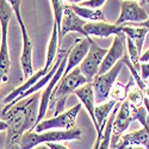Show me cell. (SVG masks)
I'll use <instances>...</instances> for the list:
<instances>
[{
	"instance_id": "1f68e13d",
	"label": "cell",
	"mask_w": 149,
	"mask_h": 149,
	"mask_svg": "<svg viewBox=\"0 0 149 149\" xmlns=\"http://www.w3.org/2000/svg\"><path fill=\"white\" fill-rule=\"evenodd\" d=\"M4 149H19L18 147H4Z\"/></svg>"
},
{
	"instance_id": "9c48e42d",
	"label": "cell",
	"mask_w": 149,
	"mask_h": 149,
	"mask_svg": "<svg viewBox=\"0 0 149 149\" xmlns=\"http://www.w3.org/2000/svg\"><path fill=\"white\" fill-rule=\"evenodd\" d=\"M149 15L144 8L139 4V1L125 0L120 1V13L118 19L115 22L116 26H125L129 24H139L148 19Z\"/></svg>"
},
{
	"instance_id": "8fae6325",
	"label": "cell",
	"mask_w": 149,
	"mask_h": 149,
	"mask_svg": "<svg viewBox=\"0 0 149 149\" xmlns=\"http://www.w3.org/2000/svg\"><path fill=\"white\" fill-rule=\"evenodd\" d=\"M125 38L127 37L124 33L115 36L112 43H111V47L107 49V53H106L105 57L103 58V62H102L100 68H99L97 75H102V74L107 73L118 61L122 60L124 54L127 53V50H125Z\"/></svg>"
},
{
	"instance_id": "9a60e30c",
	"label": "cell",
	"mask_w": 149,
	"mask_h": 149,
	"mask_svg": "<svg viewBox=\"0 0 149 149\" xmlns=\"http://www.w3.org/2000/svg\"><path fill=\"white\" fill-rule=\"evenodd\" d=\"M73 94H75L79 98L80 104L86 109L87 113L90 115V118L93 122V125H94V128L97 130V134L102 132L100 129H99V127H98V124H97L95 116H94L95 103H94V91H93V87H92V84L91 82H87V84L80 86L79 88H77L75 91H74Z\"/></svg>"
},
{
	"instance_id": "ba28073f",
	"label": "cell",
	"mask_w": 149,
	"mask_h": 149,
	"mask_svg": "<svg viewBox=\"0 0 149 149\" xmlns=\"http://www.w3.org/2000/svg\"><path fill=\"white\" fill-rule=\"evenodd\" d=\"M106 53H107V49L100 48L92 40L91 45H90V50L79 66L80 73L88 82H92L94 77L98 74V70L100 68V65H102L103 58L105 57Z\"/></svg>"
},
{
	"instance_id": "ac0fdd59",
	"label": "cell",
	"mask_w": 149,
	"mask_h": 149,
	"mask_svg": "<svg viewBox=\"0 0 149 149\" xmlns=\"http://www.w3.org/2000/svg\"><path fill=\"white\" fill-rule=\"evenodd\" d=\"M48 72H49V70H47V69H44V68L40 69L38 72H36L31 78H29L26 81H24V84H23L22 86H19V87L15 88V90L12 91L11 93H8V94L3 99V100H1L3 105L5 106V105H7V104L12 103L13 100H16V99H17L18 97H20L23 93H25L28 90H30V88L32 87V86H33L35 84L38 82L43 77H45L47 74H48Z\"/></svg>"
},
{
	"instance_id": "d6986e66",
	"label": "cell",
	"mask_w": 149,
	"mask_h": 149,
	"mask_svg": "<svg viewBox=\"0 0 149 149\" xmlns=\"http://www.w3.org/2000/svg\"><path fill=\"white\" fill-rule=\"evenodd\" d=\"M58 32L60 29L57 28V25L54 23L53 24V30H52V36H50V41H49L48 48H47V56H45V65H44V69L49 70L50 67L53 66V63L56 60L57 53L60 50V41H58Z\"/></svg>"
},
{
	"instance_id": "277c9868",
	"label": "cell",
	"mask_w": 149,
	"mask_h": 149,
	"mask_svg": "<svg viewBox=\"0 0 149 149\" xmlns=\"http://www.w3.org/2000/svg\"><path fill=\"white\" fill-rule=\"evenodd\" d=\"M13 10L8 1L0 0V29H1V43H0V85L8 81V73L11 67L10 52L7 45V31Z\"/></svg>"
},
{
	"instance_id": "7a4b0ae2",
	"label": "cell",
	"mask_w": 149,
	"mask_h": 149,
	"mask_svg": "<svg viewBox=\"0 0 149 149\" xmlns=\"http://www.w3.org/2000/svg\"><path fill=\"white\" fill-rule=\"evenodd\" d=\"M88 81L84 78L80 73L79 67L73 69L68 75L62 77L61 80L57 82L55 88L52 92L50 100H49L48 110L50 111L53 117H56L66 111V102L70 94L74 93L77 88L80 86L87 84Z\"/></svg>"
},
{
	"instance_id": "7c38bea8",
	"label": "cell",
	"mask_w": 149,
	"mask_h": 149,
	"mask_svg": "<svg viewBox=\"0 0 149 149\" xmlns=\"http://www.w3.org/2000/svg\"><path fill=\"white\" fill-rule=\"evenodd\" d=\"M88 22H86L84 19H81L79 16H77L74 13V11L72 10L70 5L67 4V1H65V7H63V16H62V22H61V28H60V32H58V41L60 44L63 40V37L72 31H77L80 32L81 35H84L85 37H87L84 31V26L87 24Z\"/></svg>"
},
{
	"instance_id": "3957f363",
	"label": "cell",
	"mask_w": 149,
	"mask_h": 149,
	"mask_svg": "<svg viewBox=\"0 0 149 149\" xmlns=\"http://www.w3.org/2000/svg\"><path fill=\"white\" fill-rule=\"evenodd\" d=\"M80 141L81 131L79 128H73L70 130H50L44 132H25L20 139L19 149H33L42 143H60L63 141Z\"/></svg>"
},
{
	"instance_id": "5b68a950",
	"label": "cell",
	"mask_w": 149,
	"mask_h": 149,
	"mask_svg": "<svg viewBox=\"0 0 149 149\" xmlns=\"http://www.w3.org/2000/svg\"><path fill=\"white\" fill-rule=\"evenodd\" d=\"M8 3L11 5L12 10H13V13L17 17L19 28L22 31L23 49H22V55H20V66H22V70H23L24 81H26L29 78H31L35 74V69H33V65H32V42H31L29 33H28L25 23L23 20L22 13H20L22 1H19V0H11Z\"/></svg>"
},
{
	"instance_id": "ffe728a7",
	"label": "cell",
	"mask_w": 149,
	"mask_h": 149,
	"mask_svg": "<svg viewBox=\"0 0 149 149\" xmlns=\"http://www.w3.org/2000/svg\"><path fill=\"white\" fill-rule=\"evenodd\" d=\"M149 31L143 29V28H136V26H123V33L125 35V37L130 38L135 45H136V49L140 54V56L142 55V49H143V45H144V40H146V36Z\"/></svg>"
},
{
	"instance_id": "f546056e",
	"label": "cell",
	"mask_w": 149,
	"mask_h": 149,
	"mask_svg": "<svg viewBox=\"0 0 149 149\" xmlns=\"http://www.w3.org/2000/svg\"><path fill=\"white\" fill-rule=\"evenodd\" d=\"M124 149H146V148H143V147H127Z\"/></svg>"
},
{
	"instance_id": "f1b7e54d",
	"label": "cell",
	"mask_w": 149,
	"mask_h": 149,
	"mask_svg": "<svg viewBox=\"0 0 149 149\" xmlns=\"http://www.w3.org/2000/svg\"><path fill=\"white\" fill-rule=\"evenodd\" d=\"M7 130V124L5 120L0 119V131H6Z\"/></svg>"
},
{
	"instance_id": "30bf717a",
	"label": "cell",
	"mask_w": 149,
	"mask_h": 149,
	"mask_svg": "<svg viewBox=\"0 0 149 149\" xmlns=\"http://www.w3.org/2000/svg\"><path fill=\"white\" fill-rule=\"evenodd\" d=\"M132 122V117H131V106L129 104L128 100H124L123 103H120L118 111L116 113L113 124H112V130H111V144L110 148L113 149L117 143L119 142L122 135L124 134V131H127V129L129 128L130 123Z\"/></svg>"
},
{
	"instance_id": "d6a6232c",
	"label": "cell",
	"mask_w": 149,
	"mask_h": 149,
	"mask_svg": "<svg viewBox=\"0 0 149 149\" xmlns=\"http://www.w3.org/2000/svg\"><path fill=\"white\" fill-rule=\"evenodd\" d=\"M3 107H4L3 103H0V115H1V111H3Z\"/></svg>"
},
{
	"instance_id": "52a82bcc",
	"label": "cell",
	"mask_w": 149,
	"mask_h": 149,
	"mask_svg": "<svg viewBox=\"0 0 149 149\" xmlns=\"http://www.w3.org/2000/svg\"><path fill=\"white\" fill-rule=\"evenodd\" d=\"M82 105L77 104L72 109L65 111L63 113H61L56 117L47 118L41 120L37 125L35 127L33 131L35 132H44V131H50V130H70L75 128V120L77 117L80 112Z\"/></svg>"
},
{
	"instance_id": "d4e9b609",
	"label": "cell",
	"mask_w": 149,
	"mask_h": 149,
	"mask_svg": "<svg viewBox=\"0 0 149 149\" xmlns=\"http://www.w3.org/2000/svg\"><path fill=\"white\" fill-rule=\"evenodd\" d=\"M125 42H127V54H128L130 63L140 73V65H141L140 63V54L137 52V49H136V45L130 38H128V37L125 38Z\"/></svg>"
},
{
	"instance_id": "484cf974",
	"label": "cell",
	"mask_w": 149,
	"mask_h": 149,
	"mask_svg": "<svg viewBox=\"0 0 149 149\" xmlns=\"http://www.w3.org/2000/svg\"><path fill=\"white\" fill-rule=\"evenodd\" d=\"M105 3V0H85V1H80L78 5L80 7H86L91 10H100V7Z\"/></svg>"
},
{
	"instance_id": "44dd1931",
	"label": "cell",
	"mask_w": 149,
	"mask_h": 149,
	"mask_svg": "<svg viewBox=\"0 0 149 149\" xmlns=\"http://www.w3.org/2000/svg\"><path fill=\"white\" fill-rule=\"evenodd\" d=\"M68 4V3H67ZM74 13L79 16L84 20H92V22H103L106 23L105 15L102 10H91L86 7H80L78 4H69Z\"/></svg>"
},
{
	"instance_id": "2e32d148",
	"label": "cell",
	"mask_w": 149,
	"mask_h": 149,
	"mask_svg": "<svg viewBox=\"0 0 149 149\" xmlns=\"http://www.w3.org/2000/svg\"><path fill=\"white\" fill-rule=\"evenodd\" d=\"M84 31L87 37H110L123 33V26H116L115 24L103 22H88L84 26Z\"/></svg>"
},
{
	"instance_id": "5bb4252c",
	"label": "cell",
	"mask_w": 149,
	"mask_h": 149,
	"mask_svg": "<svg viewBox=\"0 0 149 149\" xmlns=\"http://www.w3.org/2000/svg\"><path fill=\"white\" fill-rule=\"evenodd\" d=\"M68 56V55H67ZM67 56L62 60V62L60 63L56 73L54 74V77L52 78V80L48 82V85L44 87L43 92L41 93V99H40V110H38V118H37V124H38L41 120L44 119L45 115H47V111H48V105H49V100H50V95L53 90L55 88V86L57 85V82L61 80L62 75L65 73L66 69V65H67ZM36 124V125H37Z\"/></svg>"
},
{
	"instance_id": "8992f818",
	"label": "cell",
	"mask_w": 149,
	"mask_h": 149,
	"mask_svg": "<svg viewBox=\"0 0 149 149\" xmlns=\"http://www.w3.org/2000/svg\"><path fill=\"white\" fill-rule=\"evenodd\" d=\"M123 67H124V63L120 60L107 73L94 77L91 84L94 91L95 105H100L107 102V99L110 98V91L112 88V86L117 82V78L119 75L120 70L123 69Z\"/></svg>"
},
{
	"instance_id": "4dcf8cb0",
	"label": "cell",
	"mask_w": 149,
	"mask_h": 149,
	"mask_svg": "<svg viewBox=\"0 0 149 149\" xmlns=\"http://www.w3.org/2000/svg\"><path fill=\"white\" fill-rule=\"evenodd\" d=\"M33 149H49L47 146H37V147H35Z\"/></svg>"
},
{
	"instance_id": "4fadbf2b",
	"label": "cell",
	"mask_w": 149,
	"mask_h": 149,
	"mask_svg": "<svg viewBox=\"0 0 149 149\" xmlns=\"http://www.w3.org/2000/svg\"><path fill=\"white\" fill-rule=\"evenodd\" d=\"M91 42H92L91 37H85L84 40H81V38L75 40V42L70 45V50L67 56L66 69H65V73L62 77L68 75L73 69H75L80 66L82 60L85 58V56L87 55V53L90 50Z\"/></svg>"
},
{
	"instance_id": "603a6c76",
	"label": "cell",
	"mask_w": 149,
	"mask_h": 149,
	"mask_svg": "<svg viewBox=\"0 0 149 149\" xmlns=\"http://www.w3.org/2000/svg\"><path fill=\"white\" fill-rule=\"evenodd\" d=\"M127 100L129 102V104L131 106H135V107H141L143 106V100H144V95L142 93V91L136 86L134 79H132V82L130 85V87L128 90V93H127Z\"/></svg>"
},
{
	"instance_id": "e0dca14e",
	"label": "cell",
	"mask_w": 149,
	"mask_h": 149,
	"mask_svg": "<svg viewBox=\"0 0 149 149\" xmlns=\"http://www.w3.org/2000/svg\"><path fill=\"white\" fill-rule=\"evenodd\" d=\"M127 147H143L149 149V135L144 129L122 135L117 146L113 149H124Z\"/></svg>"
},
{
	"instance_id": "cb8c5ba5",
	"label": "cell",
	"mask_w": 149,
	"mask_h": 149,
	"mask_svg": "<svg viewBox=\"0 0 149 149\" xmlns=\"http://www.w3.org/2000/svg\"><path fill=\"white\" fill-rule=\"evenodd\" d=\"M131 82H132V78H130V80L127 85H122L119 82H116L110 91V98L116 100L117 103H123L124 100H127V93H128V90L130 87Z\"/></svg>"
},
{
	"instance_id": "6da1fadb",
	"label": "cell",
	"mask_w": 149,
	"mask_h": 149,
	"mask_svg": "<svg viewBox=\"0 0 149 149\" xmlns=\"http://www.w3.org/2000/svg\"><path fill=\"white\" fill-rule=\"evenodd\" d=\"M40 99L41 94L35 93L19 100L0 116L7 124L5 147H18L23 135L33 131L38 118Z\"/></svg>"
},
{
	"instance_id": "83f0119b",
	"label": "cell",
	"mask_w": 149,
	"mask_h": 149,
	"mask_svg": "<svg viewBox=\"0 0 149 149\" xmlns=\"http://www.w3.org/2000/svg\"><path fill=\"white\" fill-rule=\"evenodd\" d=\"M128 26H136V28H143V29H146V30H148L149 31V17H148V19L146 20V22H143V23H139V24H129Z\"/></svg>"
},
{
	"instance_id": "7402d4cb",
	"label": "cell",
	"mask_w": 149,
	"mask_h": 149,
	"mask_svg": "<svg viewBox=\"0 0 149 149\" xmlns=\"http://www.w3.org/2000/svg\"><path fill=\"white\" fill-rule=\"evenodd\" d=\"M116 105H117V102L113 100V99H110V100H107L106 103L97 105L94 107V116H95V120H97L99 129L106 125L107 118L111 115V112L113 111Z\"/></svg>"
},
{
	"instance_id": "4316f807",
	"label": "cell",
	"mask_w": 149,
	"mask_h": 149,
	"mask_svg": "<svg viewBox=\"0 0 149 149\" xmlns=\"http://www.w3.org/2000/svg\"><path fill=\"white\" fill-rule=\"evenodd\" d=\"M140 75L142 80H148L149 78V62H144V63L140 65Z\"/></svg>"
}]
</instances>
